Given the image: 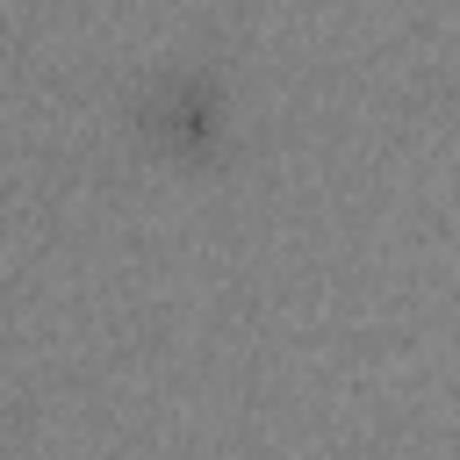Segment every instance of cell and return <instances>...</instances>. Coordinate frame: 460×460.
Instances as JSON below:
<instances>
[{
    "mask_svg": "<svg viewBox=\"0 0 460 460\" xmlns=\"http://www.w3.org/2000/svg\"><path fill=\"white\" fill-rule=\"evenodd\" d=\"M144 129H151L165 151H208L216 129H223V93H216L201 72L158 79V93L144 101Z\"/></svg>",
    "mask_w": 460,
    "mask_h": 460,
    "instance_id": "cell-1",
    "label": "cell"
}]
</instances>
